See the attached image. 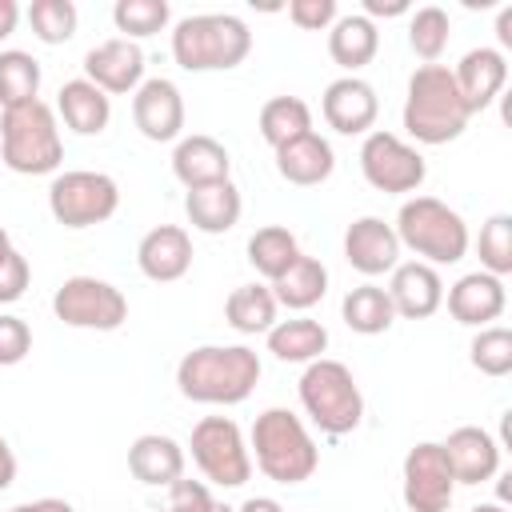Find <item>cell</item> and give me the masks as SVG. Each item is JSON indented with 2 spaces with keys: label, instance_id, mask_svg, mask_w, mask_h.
<instances>
[{
  "label": "cell",
  "instance_id": "obj_21",
  "mask_svg": "<svg viewBox=\"0 0 512 512\" xmlns=\"http://www.w3.org/2000/svg\"><path fill=\"white\" fill-rule=\"evenodd\" d=\"M452 80H456L460 100L468 104V112H480V108H488L504 92V84H508V60L496 48H472L452 68Z\"/></svg>",
  "mask_w": 512,
  "mask_h": 512
},
{
  "label": "cell",
  "instance_id": "obj_49",
  "mask_svg": "<svg viewBox=\"0 0 512 512\" xmlns=\"http://www.w3.org/2000/svg\"><path fill=\"white\" fill-rule=\"evenodd\" d=\"M496 32H500V44L508 48V44H512V8H504V12H500V24H496Z\"/></svg>",
  "mask_w": 512,
  "mask_h": 512
},
{
  "label": "cell",
  "instance_id": "obj_42",
  "mask_svg": "<svg viewBox=\"0 0 512 512\" xmlns=\"http://www.w3.org/2000/svg\"><path fill=\"white\" fill-rule=\"evenodd\" d=\"M288 20L304 32H320V28L336 24V0H292Z\"/></svg>",
  "mask_w": 512,
  "mask_h": 512
},
{
  "label": "cell",
  "instance_id": "obj_19",
  "mask_svg": "<svg viewBox=\"0 0 512 512\" xmlns=\"http://www.w3.org/2000/svg\"><path fill=\"white\" fill-rule=\"evenodd\" d=\"M136 264L148 280L172 284L192 268V236L180 224H160V228L144 232V240L136 248Z\"/></svg>",
  "mask_w": 512,
  "mask_h": 512
},
{
  "label": "cell",
  "instance_id": "obj_6",
  "mask_svg": "<svg viewBox=\"0 0 512 512\" xmlns=\"http://www.w3.org/2000/svg\"><path fill=\"white\" fill-rule=\"evenodd\" d=\"M396 240L424 256V264H456L468 252V224L436 196H412L396 212Z\"/></svg>",
  "mask_w": 512,
  "mask_h": 512
},
{
  "label": "cell",
  "instance_id": "obj_39",
  "mask_svg": "<svg viewBox=\"0 0 512 512\" xmlns=\"http://www.w3.org/2000/svg\"><path fill=\"white\" fill-rule=\"evenodd\" d=\"M468 352H472V368L484 372V376H492V380H500V376L512 372V332L500 328V324L480 328Z\"/></svg>",
  "mask_w": 512,
  "mask_h": 512
},
{
  "label": "cell",
  "instance_id": "obj_22",
  "mask_svg": "<svg viewBox=\"0 0 512 512\" xmlns=\"http://www.w3.org/2000/svg\"><path fill=\"white\" fill-rule=\"evenodd\" d=\"M172 172L188 192L208 188V184H224L228 172H232V156L212 136H184L172 152Z\"/></svg>",
  "mask_w": 512,
  "mask_h": 512
},
{
  "label": "cell",
  "instance_id": "obj_31",
  "mask_svg": "<svg viewBox=\"0 0 512 512\" xmlns=\"http://www.w3.org/2000/svg\"><path fill=\"white\" fill-rule=\"evenodd\" d=\"M224 320L236 332H244V336L268 332L276 324V296H272V288H264V284H240V288H232V296L224 300Z\"/></svg>",
  "mask_w": 512,
  "mask_h": 512
},
{
  "label": "cell",
  "instance_id": "obj_29",
  "mask_svg": "<svg viewBox=\"0 0 512 512\" xmlns=\"http://www.w3.org/2000/svg\"><path fill=\"white\" fill-rule=\"evenodd\" d=\"M328 292V268L316 260V256H300L280 280H272V296L276 304L292 308V312H304L312 304H320Z\"/></svg>",
  "mask_w": 512,
  "mask_h": 512
},
{
  "label": "cell",
  "instance_id": "obj_30",
  "mask_svg": "<svg viewBox=\"0 0 512 512\" xmlns=\"http://www.w3.org/2000/svg\"><path fill=\"white\" fill-rule=\"evenodd\" d=\"M300 256H304V252H300L296 236H292L288 228H280V224L256 228V232L248 236V264H252L264 280H280Z\"/></svg>",
  "mask_w": 512,
  "mask_h": 512
},
{
  "label": "cell",
  "instance_id": "obj_44",
  "mask_svg": "<svg viewBox=\"0 0 512 512\" xmlns=\"http://www.w3.org/2000/svg\"><path fill=\"white\" fill-rule=\"evenodd\" d=\"M408 12V0H364V16H404Z\"/></svg>",
  "mask_w": 512,
  "mask_h": 512
},
{
  "label": "cell",
  "instance_id": "obj_45",
  "mask_svg": "<svg viewBox=\"0 0 512 512\" xmlns=\"http://www.w3.org/2000/svg\"><path fill=\"white\" fill-rule=\"evenodd\" d=\"M12 512H76L68 500H56V496H44V500H28V504H16Z\"/></svg>",
  "mask_w": 512,
  "mask_h": 512
},
{
  "label": "cell",
  "instance_id": "obj_35",
  "mask_svg": "<svg viewBox=\"0 0 512 512\" xmlns=\"http://www.w3.org/2000/svg\"><path fill=\"white\" fill-rule=\"evenodd\" d=\"M448 36H452V20H448L444 8L424 4V8L412 12V20H408V44H412V52L420 60L436 64L444 56V48H448Z\"/></svg>",
  "mask_w": 512,
  "mask_h": 512
},
{
  "label": "cell",
  "instance_id": "obj_48",
  "mask_svg": "<svg viewBox=\"0 0 512 512\" xmlns=\"http://www.w3.org/2000/svg\"><path fill=\"white\" fill-rule=\"evenodd\" d=\"M236 512H284V508H280L272 496H248V500H244Z\"/></svg>",
  "mask_w": 512,
  "mask_h": 512
},
{
  "label": "cell",
  "instance_id": "obj_18",
  "mask_svg": "<svg viewBox=\"0 0 512 512\" xmlns=\"http://www.w3.org/2000/svg\"><path fill=\"white\" fill-rule=\"evenodd\" d=\"M440 448H444V460H448L456 484H484L500 468V444L476 424L448 432V440Z\"/></svg>",
  "mask_w": 512,
  "mask_h": 512
},
{
  "label": "cell",
  "instance_id": "obj_34",
  "mask_svg": "<svg viewBox=\"0 0 512 512\" xmlns=\"http://www.w3.org/2000/svg\"><path fill=\"white\" fill-rule=\"evenodd\" d=\"M36 92H40V64L20 48L0 52V108H20L36 100Z\"/></svg>",
  "mask_w": 512,
  "mask_h": 512
},
{
  "label": "cell",
  "instance_id": "obj_9",
  "mask_svg": "<svg viewBox=\"0 0 512 512\" xmlns=\"http://www.w3.org/2000/svg\"><path fill=\"white\" fill-rule=\"evenodd\" d=\"M192 460L204 472V480L220 488H240L252 476V452L244 444V432L228 416H204L192 428Z\"/></svg>",
  "mask_w": 512,
  "mask_h": 512
},
{
  "label": "cell",
  "instance_id": "obj_24",
  "mask_svg": "<svg viewBox=\"0 0 512 512\" xmlns=\"http://www.w3.org/2000/svg\"><path fill=\"white\" fill-rule=\"evenodd\" d=\"M332 168H336L332 144H328L324 136H316V132H308V136H300V140L276 148V172H280L288 184H296V188H316V184H324V180L332 176Z\"/></svg>",
  "mask_w": 512,
  "mask_h": 512
},
{
  "label": "cell",
  "instance_id": "obj_47",
  "mask_svg": "<svg viewBox=\"0 0 512 512\" xmlns=\"http://www.w3.org/2000/svg\"><path fill=\"white\" fill-rule=\"evenodd\" d=\"M16 20H20V8H16V0H0V40L16 32Z\"/></svg>",
  "mask_w": 512,
  "mask_h": 512
},
{
  "label": "cell",
  "instance_id": "obj_13",
  "mask_svg": "<svg viewBox=\"0 0 512 512\" xmlns=\"http://www.w3.org/2000/svg\"><path fill=\"white\" fill-rule=\"evenodd\" d=\"M84 80H92L104 96H124L136 92L144 84V52L136 40L112 36L104 44H96L84 56Z\"/></svg>",
  "mask_w": 512,
  "mask_h": 512
},
{
  "label": "cell",
  "instance_id": "obj_51",
  "mask_svg": "<svg viewBox=\"0 0 512 512\" xmlns=\"http://www.w3.org/2000/svg\"><path fill=\"white\" fill-rule=\"evenodd\" d=\"M472 512H508V508H504V504H476Z\"/></svg>",
  "mask_w": 512,
  "mask_h": 512
},
{
  "label": "cell",
  "instance_id": "obj_28",
  "mask_svg": "<svg viewBox=\"0 0 512 512\" xmlns=\"http://www.w3.org/2000/svg\"><path fill=\"white\" fill-rule=\"evenodd\" d=\"M376 48H380V32L368 16H336V24L328 32V56L340 68H348V76L356 68H364L376 56Z\"/></svg>",
  "mask_w": 512,
  "mask_h": 512
},
{
  "label": "cell",
  "instance_id": "obj_14",
  "mask_svg": "<svg viewBox=\"0 0 512 512\" xmlns=\"http://www.w3.org/2000/svg\"><path fill=\"white\" fill-rule=\"evenodd\" d=\"M132 120L156 144L176 140L184 132V96H180V88L172 80H164V76L144 80L132 92Z\"/></svg>",
  "mask_w": 512,
  "mask_h": 512
},
{
  "label": "cell",
  "instance_id": "obj_12",
  "mask_svg": "<svg viewBox=\"0 0 512 512\" xmlns=\"http://www.w3.org/2000/svg\"><path fill=\"white\" fill-rule=\"evenodd\" d=\"M456 496L452 468L444 460V448L432 440H420L404 456V504L412 512H448Z\"/></svg>",
  "mask_w": 512,
  "mask_h": 512
},
{
  "label": "cell",
  "instance_id": "obj_37",
  "mask_svg": "<svg viewBox=\"0 0 512 512\" xmlns=\"http://www.w3.org/2000/svg\"><path fill=\"white\" fill-rule=\"evenodd\" d=\"M476 252H480V264L488 276H508L512 272V216L508 212H496L484 220L480 228V240H476Z\"/></svg>",
  "mask_w": 512,
  "mask_h": 512
},
{
  "label": "cell",
  "instance_id": "obj_7",
  "mask_svg": "<svg viewBox=\"0 0 512 512\" xmlns=\"http://www.w3.org/2000/svg\"><path fill=\"white\" fill-rule=\"evenodd\" d=\"M300 404L304 412L312 416V424L328 436H344L360 424L364 416V396H360V384L356 376L348 372V364L340 360H312L300 376Z\"/></svg>",
  "mask_w": 512,
  "mask_h": 512
},
{
  "label": "cell",
  "instance_id": "obj_32",
  "mask_svg": "<svg viewBox=\"0 0 512 512\" xmlns=\"http://www.w3.org/2000/svg\"><path fill=\"white\" fill-rule=\"evenodd\" d=\"M340 316H344V324H348L352 332H360V336H380V332H388L392 320H396L392 300H388V292H384L380 284H360V288H352V292L344 296V304H340Z\"/></svg>",
  "mask_w": 512,
  "mask_h": 512
},
{
  "label": "cell",
  "instance_id": "obj_1",
  "mask_svg": "<svg viewBox=\"0 0 512 512\" xmlns=\"http://www.w3.org/2000/svg\"><path fill=\"white\" fill-rule=\"evenodd\" d=\"M260 380V356L244 344H204L176 364V388L196 404H240Z\"/></svg>",
  "mask_w": 512,
  "mask_h": 512
},
{
  "label": "cell",
  "instance_id": "obj_23",
  "mask_svg": "<svg viewBox=\"0 0 512 512\" xmlns=\"http://www.w3.org/2000/svg\"><path fill=\"white\" fill-rule=\"evenodd\" d=\"M128 472L140 480V484H152V488H168L184 476V448L172 440V436H160V432H144L132 440L128 448Z\"/></svg>",
  "mask_w": 512,
  "mask_h": 512
},
{
  "label": "cell",
  "instance_id": "obj_43",
  "mask_svg": "<svg viewBox=\"0 0 512 512\" xmlns=\"http://www.w3.org/2000/svg\"><path fill=\"white\" fill-rule=\"evenodd\" d=\"M28 276H32L28 260H24V256L12 248V252L0 260V304L20 300V296H24V288H28Z\"/></svg>",
  "mask_w": 512,
  "mask_h": 512
},
{
  "label": "cell",
  "instance_id": "obj_36",
  "mask_svg": "<svg viewBox=\"0 0 512 512\" xmlns=\"http://www.w3.org/2000/svg\"><path fill=\"white\" fill-rule=\"evenodd\" d=\"M76 20H80V12H76L72 0H32L28 4V24L36 32V40H44V44L72 40L76 36Z\"/></svg>",
  "mask_w": 512,
  "mask_h": 512
},
{
  "label": "cell",
  "instance_id": "obj_26",
  "mask_svg": "<svg viewBox=\"0 0 512 512\" xmlns=\"http://www.w3.org/2000/svg\"><path fill=\"white\" fill-rule=\"evenodd\" d=\"M64 124L76 132V136H100L112 120V100L92 84V80H68L60 88V100H56Z\"/></svg>",
  "mask_w": 512,
  "mask_h": 512
},
{
  "label": "cell",
  "instance_id": "obj_2",
  "mask_svg": "<svg viewBox=\"0 0 512 512\" xmlns=\"http://www.w3.org/2000/svg\"><path fill=\"white\" fill-rule=\"evenodd\" d=\"M468 120H472V112L460 100L452 68L420 64L412 72L408 96H404V132L420 144H448L468 128Z\"/></svg>",
  "mask_w": 512,
  "mask_h": 512
},
{
  "label": "cell",
  "instance_id": "obj_33",
  "mask_svg": "<svg viewBox=\"0 0 512 512\" xmlns=\"http://www.w3.org/2000/svg\"><path fill=\"white\" fill-rule=\"evenodd\" d=\"M312 132V112L300 96H272L264 108H260V136L272 144V148H284L300 136Z\"/></svg>",
  "mask_w": 512,
  "mask_h": 512
},
{
  "label": "cell",
  "instance_id": "obj_3",
  "mask_svg": "<svg viewBox=\"0 0 512 512\" xmlns=\"http://www.w3.org/2000/svg\"><path fill=\"white\" fill-rule=\"evenodd\" d=\"M252 52V32L232 12L184 16L172 32V60L184 72H228Z\"/></svg>",
  "mask_w": 512,
  "mask_h": 512
},
{
  "label": "cell",
  "instance_id": "obj_20",
  "mask_svg": "<svg viewBox=\"0 0 512 512\" xmlns=\"http://www.w3.org/2000/svg\"><path fill=\"white\" fill-rule=\"evenodd\" d=\"M504 304H508L504 280L488 272H468L448 288V312L456 324H468V328H488L504 312Z\"/></svg>",
  "mask_w": 512,
  "mask_h": 512
},
{
  "label": "cell",
  "instance_id": "obj_16",
  "mask_svg": "<svg viewBox=\"0 0 512 512\" xmlns=\"http://www.w3.org/2000/svg\"><path fill=\"white\" fill-rule=\"evenodd\" d=\"M344 260L360 276H384L400 264V240L396 228L384 224L380 216H360L344 232Z\"/></svg>",
  "mask_w": 512,
  "mask_h": 512
},
{
  "label": "cell",
  "instance_id": "obj_27",
  "mask_svg": "<svg viewBox=\"0 0 512 512\" xmlns=\"http://www.w3.org/2000/svg\"><path fill=\"white\" fill-rule=\"evenodd\" d=\"M324 348H328V328L308 316L280 320L268 328V352L284 364H312L324 356Z\"/></svg>",
  "mask_w": 512,
  "mask_h": 512
},
{
  "label": "cell",
  "instance_id": "obj_17",
  "mask_svg": "<svg viewBox=\"0 0 512 512\" xmlns=\"http://www.w3.org/2000/svg\"><path fill=\"white\" fill-rule=\"evenodd\" d=\"M392 300V312L404 320H428L440 304H444V280L432 264L424 260H408L392 268V284L384 288Z\"/></svg>",
  "mask_w": 512,
  "mask_h": 512
},
{
  "label": "cell",
  "instance_id": "obj_15",
  "mask_svg": "<svg viewBox=\"0 0 512 512\" xmlns=\"http://www.w3.org/2000/svg\"><path fill=\"white\" fill-rule=\"evenodd\" d=\"M320 112L328 120V128H336L340 136H360L376 124L380 116V100H376V88L360 76H340L324 88V100H320Z\"/></svg>",
  "mask_w": 512,
  "mask_h": 512
},
{
  "label": "cell",
  "instance_id": "obj_11",
  "mask_svg": "<svg viewBox=\"0 0 512 512\" xmlns=\"http://www.w3.org/2000/svg\"><path fill=\"white\" fill-rule=\"evenodd\" d=\"M360 172L376 192H416L428 176V164L412 144L380 128L360 144Z\"/></svg>",
  "mask_w": 512,
  "mask_h": 512
},
{
  "label": "cell",
  "instance_id": "obj_46",
  "mask_svg": "<svg viewBox=\"0 0 512 512\" xmlns=\"http://www.w3.org/2000/svg\"><path fill=\"white\" fill-rule=\"evenodd\" d=\"M12 480H16V456H12L8 440L0 436V492H4V488H12Z\"/></svg>",
  "mask_w": 512,
  "mask_h": 512
},
{
  "label": "cell",
  "instance_id": "obj_4",
  "mask_svg": "<svg viewBox=\"0 0 512 512\" xmlns=\"http://www.w3.org/2000/svg\"><path fill=\"white\" fill-rule=\"evenodd\" d=\"M256 468L276 484H304L320 468V448L304 420L288 408H264L252 424Z\"/></svg>",
  "mask_w": 512,
  "mask_h": 512
},
{
  "label": "cell",
  "instance_id": "obj_10",
  "mask_svg": "<svg viewBox=\"0 0 512 512\" xmlns=\"http://www.w3.org/2000/svg\"><path fill=\"white\" fill-rule=\"evenodd\" d=\"M56 320L68 328H92V332H112L128 320V300L116 284L96 280V276H68L56 296H52Z\"/></svg>",
  "mask_w": 512,
  "mask_h": 512
},
{
  "label": "cell",
  "instance_id": "obj_25",
  "mask_svg": "<svg viewBox=\"0 0 512 512\" xmlns=\"http://www.w3.org/2000/svg\"><path fill=\"white\" fill-rule=\"evenodd\" d=\"M240 208H244V200H240V188H236L232 180L208 184V188H192V192L184 196V212H188L192 228H200V232H208V236H220V232L236 228Z\"/></svg>",
  "mask_w": 512,
  "mask_h": 512
},
{
  "label": "cell",
  "instance_id": "obj_38",
  "mask_svg": "<svg viewBox=\"0 0 512 512\" xmlns=\"http://www.w3.org/2000/svg\"><path fill=\"white\" fill-rule=\"evenodd\" d=\"M168 16H172L168 0H116V8H112V20L124 32V40L156 36L168 24Z\"/></svg>",
  "mask_w": 512,
  "mask_h": 512
},
{
  "label": "cell",
  "instance_id": "obj_50",
  "mask_svg": "<svg viewBox=\"0 0 512 512\" xmlns=\"http://www.w3.org/2000/svg\"><path fill=\"white\" fill-rule=\"evenodd\" d=\"M12 252V240H8V232H4V224H0V260Z\"/></svg>",
  "mask_w": 512,
  "mask_h": 512
},
{
  "label": "cell",
  "instance_id": "obj_5",
  "mask_svg": "<svg viewBox=\"0 0 512 512\" xmlns=\"http://www.w3.org/2000/svg\"><path fill=\"white\" fill-rule=\"evenodd\" d=\"M0 160L20 176H48L64 160L56 112L44 100L4 108L0 116Z\"/></svg>",
  "mask_w": 512,
  "mask_h": 512
},
{
  "label": "cell",
  "instance_id": "obj_8",
  "mask_svg": "<svg viewBox=\"0 0 512 512\" xmlns=\"http://www.w3.org/2000/svg\"><path fill=\"white\" fill-rule=\"evenodd\" d=\"M120 208V188L108 172H60L48 188V212L56 216V224L64 228H92L112 220Z\"/></svg>",
  "mask_w": 512,
  "mask_h": 512
},
{
  "label": "cell",
  "instance_id": "obj_40",
  "mask_svg": "<svg viewBox=\"0 0 512 512\" xmlns=\"http://www.w3.org/2000/svg\"><path fill=\"white\" fill-rule=\"evenodd\" d=\"M32 352V328L20 316H0V368L20 364Z\"/></svg>",
  "mask_w": 512,
  "mask_h": 512
},
{
  "label": "cell",
  "instance_id": "obj_41",
  "mask_svg": "<svg viewBox=\"0 0 512 512\" xmlns=\"http://www.w3.org/2000/svg\"><path fill=\"white\" fill-rule=\"evenodd\" d=\"M216 500H212V492H208V484H200V480H176V484H168V504H164V512H208Z\"/></svg>",
  "mask_w": 512,
  "mask_h": 512
},
{
  "label": "cell",
  "instance_id": "obj_52",
  "mask_svg": "<svg viewBox=\"0 0 512 512\" xmlns=\"http://www.w3.org/2000/svg\"><path fill=\"white\" fill-rule=\"evenodd\" d=\"M208 512H236V508H228V504H212Z\"/></svg>",
  "mask_w": 512,
  "mask_h": 512
}]
</instances>
